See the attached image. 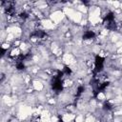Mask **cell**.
I'll list each match as a JSON object with an SVG mask.
<instances>
[{
  "mask_svg": "<svg viewBox=\"0 0 122 122\" xmlns=\"http://www.w3.org/2000/svg\"><path fill=\"white\" fill-rule=\"evenodd\" d=\"M94 64H95V70H94V72H99V71L103 69V65H104V58H102L101 56L97 55V56L95 57Z\"/></svg>",
  "mask_w": 122,
  "mask_h": 122,
  "instance_id": "6da1fadb",
  "label": "cell"
},
{
  "mask_svg": "<svg viewBox=\"0 0 122 122\" xmlns=\"http://www.w3.org/2000/svg\"><path fill=\"white\" fill-rule=\"evenodd\" d=\"M52 89L56 92H59L63 89V84H62V80L60 78H54L53 82H52Z\"/></svg>",
  "mask_w": 122,
  "mask_h": 122,
  "instance_id": "7a4b0ae2",
  "label": "cell"
},
{
  "mask_svg": "<svg viewBox=\"0 0 122 122\" xmlns=\"http://www.w3.org/2000/svg\"><path fill=\"white\" fill-rule=\"evenodd\" d=\"M114 21V15L112 12H109L106 16H105V19H104V22L105 24H109V23H112Z\"/></svg>",
  "mask_w": 122,
  "mask_h": 122,
  "instance_id": "3957f363",
  "label": "cell"
},
{
  "mask_svg": "<svg viewBox=\"0 0 122 122\" xmlns=\"http://www.w3.org/2000/svg\"><path fill=\"white\" fill-rule=\"evenodd\" d=\"M95 36V33L92 31V30H88V31H86L85 33H84V35H83V39H92V38H93Z\"/></svg>",
  "mask_w": 122,
  "mask_h": 122,
  "instance_id": "277c9868",
  "label": "cell"
},
{
  "mask_svg": "<svg viewBox=\"0 0 122 122\" xmlns=\"http://www.w3.org/2000/svg\"><path fill=\"white\" fill-rule=\"evenodd\" d=\"M16 68H17V70H23V69L25 68V65H24L23 61H17V63H16Z\"/></svg>",
  "mask_w": 122,
  "mask_h": 122,
  "instance_id": "5b68a950",
  "label": "cell"
},
{
  "mask_svg": "<svg viewBox=\"0 0 122 122\" xmlns=\"http://www.w3.org/2000/svg\"><path fill=\"white\" fill-rule=\"evenodd\" d=\"M63 72H64L65 74H70V73L71 72V69H70L69 67L65 66V67H64V69H63Z\"/></svg>",
  "mask_w": 122,
  "mask_h": 122,
  "instance_id": "8992f818",
  "label": "cell"
},
{
  "mask_svg": "<svg viewBox=\"0 0 122 122\" xmlns=\"http://www.w3.org/2000/svg\"><path fill=\"white\" fill-rule=\"evenodd\" d=\"M84 91V88L82 87V86H80V87H78V89H77V96H79L81 93H82V92Z\"/></svg>",
  "mask_w": 122,
  "mask_h": 122,
  "instance_id": "52a82bcc",
  "label": "cell"
},
{
  "mask_svg": "<svg viewBox=\"0 0 122 122\" xmlns=\"http://www.w3.org/2000/svg\"><path fill=\"white\" fill-rule=\"evenodd\" d=\"M104 107H105V109H107V110H111V109H112V106H111L109 103H106V104L104 105Z\"/></svg>",
  "mask_w": 122,
  "mask_h": 122,
  "instance_id": "ba28073f",
  "label": "cell"
}]
</instances>
